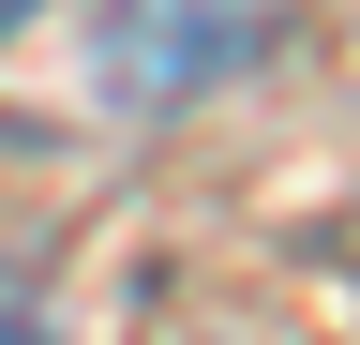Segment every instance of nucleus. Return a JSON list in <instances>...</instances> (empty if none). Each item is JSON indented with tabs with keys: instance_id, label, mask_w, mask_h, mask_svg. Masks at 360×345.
<instances>
[{
	"instance_id": "f257e3e1",
	"label": "nucleus",
	"mask_w": 360,
	"mask_h": 345,
	"mask_svg": "<svg viewBox=\"0 0 360 345\" xmlns=\"http://www.w3.org/2000/svg\"><path fill=\"white\" fill-rule=\"evenodd\" d=\"M270 15H285V0H105L90 60H105L120 105H195V91H225V75H255Z\"/></svg>"
},
{
	"instance_id": "f03ea898",
	"label": "nucleus",
	"mask_w": 360,
	"mask_h": 345,
	"mask_svg": "<svg viewBox=\"0 0 360 345\" xmlns=\"http://www.w3.org/2000/svg\"><path fill=\"white\" fill-rule=\"evenodd\" d=\"M0 15H30V0H0Z\"/></svg>"
}]
</instances>
